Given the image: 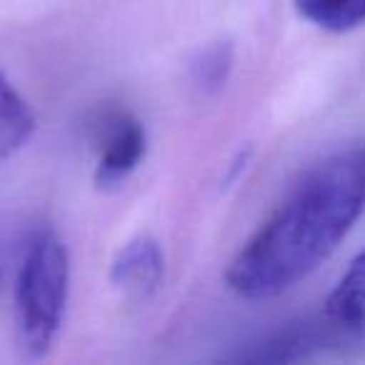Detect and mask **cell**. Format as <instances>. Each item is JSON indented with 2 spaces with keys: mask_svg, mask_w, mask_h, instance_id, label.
Instances as JSON below:
<instances>
[{
  "mask_svg": "<svg viewBox=\"0 0 365 365\" xmlns=\"http://www.w3.org/2000/svg\"><path fill=\"white\" fill-rule=\"evenodd\" d=\"M365 210V145L305 168L230 260V290L265 300L305 280L338 250Z\"/></svg>",
  "mask_w": 365,
  "mask_h": 365,
  "instance_id": "obj_1",
  "label": "cell"
},
{
  "mask_svg": "<svg viewBox=\"0 0 365 365\" xmlns=\"http://www.w3.org/2000/svg\"><path fill=\"white\" fill-rule=\"evenodd\" d=\"M71 293V258L53 230L31 238L16 283L18 338L28 355L41 358L53 348L66 318Z\"/></svg>",
  "mask_w": 365,
  "mask_h": 365,
  "instance_id": "obj_2",
  "label": "cell"
},
{
  "mask_svg": "<svg viewBox=\"0 0 365 365\" xmlns=\"http://www.w3.org/2000/svg\"><path fill=\"white\" fill-rule=\"evenodd\" d=\"M148 150V133L138 118L130 113H115L106 120L98 140L96 185L98 188H118L143 163Z\"/></svg>",
  "mask_w": 365,
  "mask_h": 365,
  "instance_id": "obj_3",
  "label": "cell"
},
{
  "mask_svg": "<svg viewBox=\"0 0 365 365\" xmlns=\"http://www.w3.org/2000/svg\"><path fill=\"white\" fill-rule=\"evenodd\" d=\"M165 258L150 235H135L118 250L110 265V283L128 298H150L163 285Z\"/></svg>",
  "mask_w": 365,
  "mask_h": 365,
  "instance_id": "obj_4",
  "label": "cell"
},
{
  "mask_svg": "<svg viewBox=\"0 0 365 365\" xmlns=\"http://www.w3.org/2000/svg\"><path fill=\"white\" fill-rule=\"evenodd\" d=\"M320 315L343 345H365V250L348 265Z\"/></svg>",
  "mask_w": 365,
  "mask_h": 365,
  "instance_id": "obj_5",
  "label": "cell"
},
{
  "mask_svg": "<svg viewBox=\"0 0 365 365\" xmlns=\"http://www.w3.org/2000/svg\"><path fill=\"white\" fill-rule=\"evenodd\" d=\"M340 338L330 328L328 320L320 315L318 320H305L293 323L280 333L270 335L265 343L255 345L250 353L240 355V360L250 363H293L305 360L313 353H323L328 348H340Z\"/></svg>",
  "mask_w": 365,
  "mask_h": 365,
  "instance_id": "obj_6",
  "label": "cell"
},
{
  "mask_svg": "<svg viewBox=\"0 0 365 365\" xmlns=\"http://www.w3.org/2000/svg\"><path fill=\"white\" fill-rule=\"evenodd\" d=\"M36 133V115L26 98L0 73V160L16 155Z\"/></svg>",
  "mask_w": 365,
  "mask_h": 365,
  "instance_id": "obj_7",
  "label": "cell"
},
{
  "mask_svg": "<svg viewBox=\"0 0 365 365\" xmlns=\"http://www.w3.org/2000/svg\"><path fill=\"white\" fill-rule=\"evenodd\" d=\"M300 18L328 33H348L365 26V0H293Z\"/></svg>",
  "mask_w": 365,
  "mask_h": 365,
  "instance_id": "obj_8",
  "label": "cell"
},
{
  "mask_svg": "<svg viewBox=\"0 0 365 365\" xmlns=\"http://www.w3.org/2000/svg\"><path fill=\"white\" fill-rule=\"evenodd\" d=\"M235 63V48L230 41H215L203 46L190 61V78L203 93H220L230 81Z\"/></svg>",
  "mask_w": 365,
  "mask_h": 365,
  "instance_id": "obj_9",
  "label": "cell"
},
{
  "mask_svg": "<svg viewBox=\"0 0 365 365\" xmlns=\"http://www.w3.org/2000/svg\"><path fill=\"white\" fill-rule=\"evenodd\" d=\"M0 285H3V278H0Z\"/></svg>",
  "mask_w": 365,
  "mask_h": 365,
  "instance_id": "obj_10",
  "label": "cell"
}]
</instances>
